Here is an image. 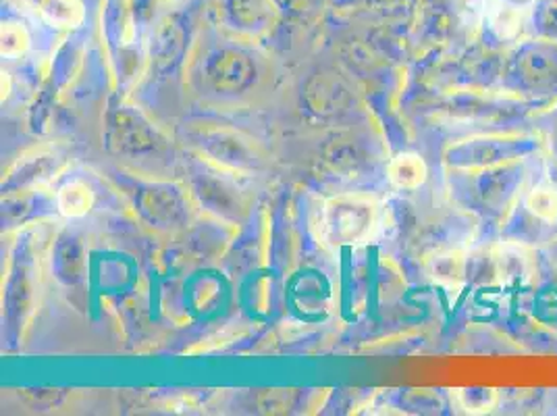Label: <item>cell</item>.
I'll return each instance as SVG.
<instances>
[{
  "instance_id": "1",
  "label": "cell",
  "mask_w": 557,
  "mask_h": 416,
  "mask_svg": "<svg viewBox=\"0 0 557 416\" xmlns=\"http://www.w3.org/2000/svg\"><path fill=\"white\" fill-rule=\"evenodd\" d=\"M381 228V205L364 194L329 198L319 210L317 235L329 250L358 248L372 242Z\"/></svg>"
},
{
  "instance_id": "2",
  "label": "cell",
  "mask_w": 557,
  "mask_h": 416,
  "mask_svg": "<svg viewBox=\"0 0 557 416\" xmlns=\"http://www.w3.org/2000/svg\"><path fill=\"white\" fill-rule=\"evenodd\" d=\"M13 2L32 17L52 27L71 29L84 22L82 0H13Z\"/></svg>"
},
{
  "instance_id": "3",
  "label": "cell",
  "mask_w": 557,
  "mask_h": 416,
  "mask_svg": "<svg viewBox=\"0 0 557 416\" xmlns=\"http://www.w3.org/2000/svg\"><path fill=\"white\" fill-rule=\"evenodd\" d=\"M387 175H389V182L399 189H417L426 182L429 169H426V162L422 161V157H418L414 152H401L389 162Z\"/></svg>"
},
{
  "instance_id": "4",
  "label": "cell",
  "mask_w": 557,
  "mask_h": 416,
  "mask_svg": "<svg viewBox=\"0 0 557 416\" xmlns=\"http://www.w3.org/2000/svg\"><path fill=\"white\" fill-rule=\"evenodd\" d=\"M57 205H59V210L70 219L84 217L94 207L92 187L84 182H70L59 189Z\"/></svg>"
},
{
  "instance_id": "5",
  "label": "cell",
  "mask_w": 557,
  "mask_h": 416,
  "mask_svg": "<svg viewBox=\"0 0 557 416\" xmlns=\"http://www.w3.org/2000/svg\"><path fill=\"white\" fill-rule=\"evenodd\" d=\"M527 208L533 212L536 219L545 223L557 221V187L549 182L536 185L527 196Z\"/></svg>"
},
{
  "instance_id": "6",
  "label": "cell",
  "mask_w": 557,
  "mask_h": 416,
  "mask_svg": "<svg viewBox=\"0 0 557 416\" xmlns=\"http://www.w3.org/2000/svg\"><path fill=\"white\" fill-rule=\"evenodd\" d=\"M465 256L456 255V253H449V255L440 256V258L435 260L433 276L437 278V281H442V283L458 285V283L465 279Z\"/></svg>"
},
{
  "instance_id": "7",
  "label": "cell",
  "mask_w": 557,
  "mask_h": 416,
  "mask_svg": "<svg viewBox=\"0 0 557 416\" xmlns=\"http://www.w3.org/2000/svg\"><path fill=\"white\" fill-rule=\"evenodd\" d=\"M27 47H29V36L25 32L24 25H2V54L4 57H17L25 52Z\"/></svg>"
},
{
  "instance_id": "8",
  "label": "cell",
  "mask_w": 557,
  "mask_h": 416,
  "mask_svg": "<svg viewBox=\"0 0 557 416\" xmlns=\"http://www.w3.org/2000/svg\"><path fill=\"white\" fill-rule=\"evenodd\" d=\"M458 395L462 406L470 413H487L497 402L495 390H460Z\"/></svg>"
}]
</instances>
